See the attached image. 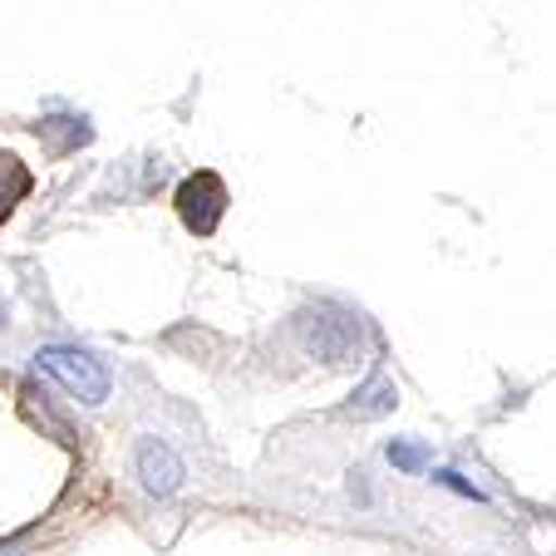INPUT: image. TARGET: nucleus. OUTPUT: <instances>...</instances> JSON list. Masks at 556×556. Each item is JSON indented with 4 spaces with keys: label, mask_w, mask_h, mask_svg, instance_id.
I'll return each mask as SVG.
<instances>
[{
    "label": "nucleus",
    "mask_w": 556,
    "mask_h": 556,
    "mask_svg": "<svg viewBox=\"0 0 556 556\" xmlns=\"http://www.w3.org/2000/svg\"><path fill=\"white\" fill-rule=\"evenodd\" d=\"M305 350L326 365H350L359 355V320L350 311L320 305V311L305 315Z\"/></svg>",
    "instance_id": "2"
},
{
    "label": "nucleus",
    "mask_w": 556,
    "mask_h": 556,
    "mask_svg": "<svg viewBox=\"0 0 556 556\" xmlns=\"http://www.w3.org/2000/svg\"><path fill=\"white\" fill-rule=\"evenodd\" d=\"M389 463H394V468H404V472H419V468H429V448H424V443L394 439V443H389Z\"/></svg>",
    "instance_id": "6"
},
{
    "label": "nucleus",
    "mask_w": 556,
    "mask_h": 556,
    "mask_svg": "<svg viewBox=\"0 0 556 556\" xmlns=\"http://www.w3.org/2000/svg\"><path fill=\"white\" fill-rule=\"evenodd\" d=\"M389 409H394V384H389V379H369L355 394V404H350L355 419H379V414H389Z\"/></svg>",
    "instance_id": "5"
},
{
    "label": "nucleus",
    "mask_w": 556,
    "mask_h": 556,
    "mask_svg": "<svg viewBox=\"0 0 556 556\" xmlns=\"http://www.w3.org/2000/svg\"><path fill=\"white\" fill-rule=\"evenodd\" d=\"M35 365H40L64 394H74L79 404H89V409H99V404L109 400V389H114V375H109V365L94 355V350L45 345L40 355H35Z\"/></svg>",
    "instance_id": "1"
},
{
    "label": "nucleus",
    "mask_w": 556,
    "mask_h": 556,
    "mask_svg": "<svg viewBox=\"0 0 556 556\" xmlns=\"http://www.w3.org/2000/svg\"><path fill=\"white\" fill-rule=\"evenodd\" d=\"M138 478H143V488L153 497H168L182 483V458L163 439H143L138 443Z\"/></svg>",
    "instance_id": "4"
},
{
    "label": "nucleus",
    "mask_w": 556,
    "mask_h": 556,
    "mask_svg": "<svg viewBox=\"0 0 556 556\" xmlns=\"http://www.w3.org/2000/svg\"><path fill=\"white\" fill-rule=\"evenodd\" d=\"M0 326H5V305H0Z\"/></svg>",
    "instance_id": "8"
},
{
    "label": "nucleus",
    "mask_w": 556,
    "mask_h": 556,
    "mask_svg": "<svg viewBox=\"0 0 556 556\" xmlns=\"http://www.w3.org/2000/svg\"><path fill=\"white\" fill-rule=\"evenodd\" d=\"M178 207L192 231H212L222 222V212H227V192H222V182L212 178V173H198V178L182 182Z\"/></svg>",
    "instance_id": "3"
},
{
    "label": "nucleus",
    "mask_w": 556,
    "mask_h": 556,
    "mask_svg": "<svg viewBox=\"0 0 556 556\" xmlns=\"http://www.w3.org/2000/svg\"><path fill=\"white\" fill-rule=\"evenodd\" d=\"M433 483L453 488V493H458V497H478V488H472V483H463L458 472H448V468H443V472H433Z\"/></svg>",
    "instance_id": "7"
}]
</instances>
